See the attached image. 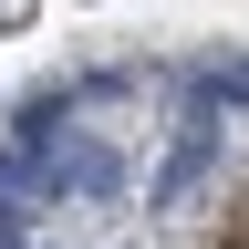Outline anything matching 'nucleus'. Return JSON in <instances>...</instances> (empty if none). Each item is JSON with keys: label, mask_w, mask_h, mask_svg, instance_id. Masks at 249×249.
Segmentation results:
<instances>
[{"label": "nucleus", "mask_w": 249, "mask_h": 249, "mask_svg": "<svg viewBox=\"0 0 249 249\" xmlns=\"http://www.w3.org/2000/svg\"><path fill=\"white\" fill-rule=\"evenodd\" d=\"M208 166H218V114H187V135H177V156L156 166V208H177V197H187V187H197Z\"/></svg>", "instance_id": "1"}, {"label": "nucleus", "mask_w": 249, "mask_h": 249, "mask_svg": "<svg viewBox=\"0 0 249 249\" xmlns=\"http://www.w3.org/2000/svg\"><path fill=\"white\" fill-rule=\"evenodd\" d=\"M208 93L218 104H249V62H208Z\"/></svg>", "instance_id": "2"}]
</instances>
